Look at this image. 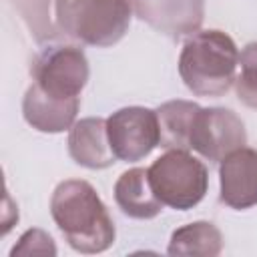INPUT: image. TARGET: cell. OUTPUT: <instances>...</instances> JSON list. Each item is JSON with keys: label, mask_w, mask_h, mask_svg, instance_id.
<instances>
[{"label": "cell", "mask_w": 257, "mask_h": 257, "mask_svg": "<svg viewBox=\"0 0 257 257\" xmlns=\"http://www.w3.org/2000/svg\"><path fill=\"white\" fill-rule=\"evenodd\" d=\"M201 106L191 100H169L157 108L159 118V147L171 151L191 149V128Z\"/></svg>", "instance_id": "cell-13"}, {"label": "cell", "mask_w": 257, "mask_h": 257, "mask_svg": "<svg viewBox=\"0 0 257 257\" xmlns=\"http://www.w3.org/2000/svg\"><path fill=\"white\" fill-rule=\"evenodd\" d=\"M30 74L46 94L56 98H78L88 82V60L82 48L54 44L42 48L32 60Z\"/></svg>", "instance_id": "cell-5"}, {"label": "cell", "mask_w": 257, "mask_h": 257, "mask_svg": "<svg viewBox=\"0 0 257 257\" xmlns=\"http://www.w3.org/2000/svg\"><path fill=\"white\" fill-rule=\"evenodd\" d=\"M135 14L169 38L195 34L205 18V0H131Z\"/></svg>", "instance_id": "cell-8"}, {"label": "cell", "mask_w": 257, "mask_h": 257, "mask_svg": "<svg viewBox=\"0 0 257 257\" xmlns=\"http://www.w3.org/2000/svg\"><path fill=\"white\" fill-rule=\"evenodd\" d=\"M114 201L131 219H155L163 211L161 199L155 195L149 181V171L135 167L124 171L114 183Z\"/></svg>", "instance_id": "cell-12"}, {"label": "cell", "mask_w": 257, "mask_h": 257, "mask_svg": "<svg viewBox=\"0 0 257 257\" xmlns=\"http://www.w3.org/2000/svg\"><path fill=\"white\" fill-rule=\"evenodd\" d=\"M219 199L235 211L257 205V151L241 147L219 165Z\"/></svg>", "instance_id": "cell-9"}, {"label": "cell", "mask_w": 257, "mask_h": 257, "mask_svg": "<svg viewBox=\"0 0 257 257\" xmlns=\"http://www.w3.org/2000/svg\"><path fill=\"white\" fill-rule=\"evenodd\" d=\"M56 2H58V0H56Z\"/></svg>", "instance_id": "cell-17"}, {"label": "cell", "mask_w": 257, "mask_h": 257, "mask_svg": "<svg viewBox=\"0 0 257 257\" xmlns=\"http://www.w3.org/2000/svg\"><path fill=\"white\" fill-rule=\"evenodd\" d=\"M149 181L163 205L187 211L199 205L209 187L207 167L189 151L171 149L149 169Z\"/></svg>", "instance_id": "cell-4"}, {"label": "cell", "mask_w": 257, "mask_h": 257, "mask_svg": "<svg viewBox=\"0 0 257 257\" xmlns=\"http://www.w3.org/2000/svg\"><path fill=\"white\" fill-rule=\"evenodd\" d=\"M78 98H56L46 94L38 84H30L22 98L24 120L40 133H62L76 122Z\"/></svg>", "instance_id": "cell-10"}, {"label": "cell", "mask_w": 257, "mask_h": 257, "mask_svg": "<svg viewBox=\"0 0 257 257\" xmlns=\"http://www.w3.org/2000/svg\"><path fill=\"white\" fill-rule=\"evenodd\" d=\"M131 0H58V30L88 46L106 48L116 44L131 26Z\"/></svg>", "instance_id": "cell-3"}, {"label": "cell", "mask_w": 257, "mask_h": 257, "mask_svg": "<svg viewBox=\"0 0 257 257\" xmlns=\"http://www.w3.org/2000/svg\"><path fill=\"white\" fill-rule=\"evenodd\" d=\"M241 72L235 76V92L237 98L249 106L257 108V40L245 44L239 54Z\"/></svg>", "instance_id": "cell-15"}, {"label": "cell", "mask_w": 257, "mask_h": 257, "mask_svg": "<svg viewBox=\"0 0 257 257\" xmlns=\"http://www.w3.org/2000/svg\"><path fill=\"white\" fill-rule=\"evenodd\" d=\"M108 141L118 161H143L159 147L157 110L147 106H124L106 118Z\"/></svg>", "instance_id": "cell-6"}, {"label": "cell", "mask_w": 257, "mask_h": 257, "mask_svg": "<svg viewBox=\"0 0 257 257\" xmlns=\"http://www.w3.org/2000/svg\"><path fill=\"white\" fill-rule=\"evenodd\" d=\"M223 251V235L211 221H195L173 231L169 255H203L215 257Z\"/></svg>", "instance_id": "cell-14"}, {"label": "cell", "mask_w": 257, "mask_h": 257, "mask_svg": "<svg viewBox=\"0 0 257 257\" xmlns=\"http://www.w3.org/2000/svg\"><path fill=\"white\" fill-rule=\"evenodd\" d=\"M50 215L66 243L78 253H102L114 243L112 217L88 181L58 183L50 197Z\"/></svg>", "instance_id": "cell-1"}, {"label": "cell", "mask_w": 257, "mask_h": 257, "mask_svg": "<svg viewBox=\"0 0 257 257\" xmlns=\"http://www.w3.org/2000/svg\"><path fill=\"white\" fill-rule=\"evenodd\" d=\"M247 145L243 120L229 108H199L191 128V149L211 163H221L229 153Z\"/></svg>", "instance_id": "cell-7"}, {"label": "cell", "mask_w": 257, "mask_h": 257, "mask_svg": "<svg viewBox=\"0 0 257 257\" xmlns=\"http://www.w3.org/2000/svg\"><path fill=\"white\" fill-rule=\"evenodd\" d=\"M12 257L16 255H56V247L52 237L42 229H28L18 243L10 251Z\"/></svg>", "instance_id": "cell-16"}, {"label": "cell", "mask_w": 257, "mask_h": 257, "mask_svg": "<svg viewBox=\"0 0 257 257\" xmlns=\"http://www.w3.org/2000/svg\"><path fill=\"white\" fill-rule=\"evenodd\" d=\"M68 155L76 165L86 169H106L114 165L116 155L108 141L106 118L88 116L76 120L68 133Z\"/></svg>", "instance_id": "cell-11"}, {"label": "cell", "mask_w": 257, "mask_h": 257, "mask_svg": "<svg viewBox=\"0 0 257 257\" xmlns=\"http://www.w3.org/2000/svg\"><path fill=\"white\" fill-rule=\"evenodd\" d=\"M239 50L223 30H197L179 56V74L197 96H223L235 84Z\"/></svg>", "instance_id": "cell-2"}]
</instances>
